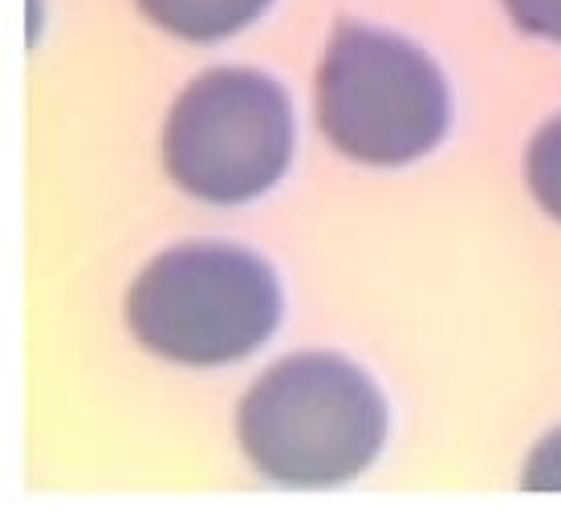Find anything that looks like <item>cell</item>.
Wrapping results in <instances>:
<instances>
[{"label":"cell","instance_id":"obj_3","mask_svg":"<svg viewBox=\"0 0 561 528\" xmlns=\"http://www.w3.org/2000/svg\"><path fill=\"white\" fill-rule=\"evenodd\" d=\"M451 118L444 73L399 33L342 21L318 66V126L346 159L403 168L439 147Z\"/></svg>","mask_w":561,"mask_h":528},{"label":"cell","instance_id":"obj_2","mask_svg":"<svg viewBox=\"0 0 561 528\" xmlns=\"http://www.w3.org/2000/svg\"><path fill=\"white\" fill-rule=\"evenodd\" d=\"M127 321L159 358L228 366L261 349L277 330V273L237 244H180L154 256L130 285Z\"/></svg>","mask_w":561,"mask_h":528},{"label":"cell","instance_id":"obj_1","mask_svg":"<svg viewBox=\"0 0 561 528\" xmlns=\"http://www.w3.org/2000/svg\"><path fill=\"white\" fill-rule=\"evenodd\" d=\"M256 472L280 487L351 484L387 439L379 387L337 354H294L268 366L237 411Z\"/></svg>","mask_w":561,"mask_h":528},{"label":"cell","instance_id":"obj_7","mask_svg":"<svg viewBox=\"0 0 561 528\" xmlns=\"http://www.w3.org/2000/svg\"><path fill=\"white\" fill-rule=\"evenodd\" d=\"M501 4L520 33L561 45V0H501Z\"/></svg>","mask_w":561,"mask_h":528},{"label":"cell","instance_id":"obj_8","mask_svg":"<svg viewBox=\"0 0 561 528\" xmlns=\"http://www.w3.org/2000/svg\"><path fill=\"white\" fill-rule=\"evenodd\" d=\"M520 487H529V492H561V427L549 432L534 447V456L525 463V475H520Z\"/></svg>","mask_w":561,"mask_h":528},{"label":"cell","instance_id":"obj_6","mask_svg":"<svg viewBox=\"0 0 561 528\" xmlns=\"http://www.w3.org/2000/svg\"><path fill=\"white\" fill-rule=\"evenodd\" d=\"M525 183L541 211H549L561 223V114L549 118L534 135L529 151H525Z\"/></svg>","mask_w":561,"mask_h":528},{"label":"cell","instance_id":"obj_5","mask_svg":"<svg viewBox=\"0 0 561 528\" xmlns=\"http://www.w3.org/2000/svg\"><path fill=\"white\" fill-rule=\"evenodd\" d=\"M268 4L273 0H139L142 16H151L163 33L196 45L225 42L249 28Z\"/></svg>","mask_w":561,"mask_h":528},{"label":"cell","instance_id":"obj_4","mask_svg":"<svg viewBox=\"0 0 561 528\" xmlns=\"http://www.w3.org/2000/svg\"><path fill=\"white\" fill-rule=\"evenodd\" d=\"M294 159V106L268 73L220 66L187 85L163 126L175 187L232 208L265 195Z\"/></svg>","mask_w":561,"mask_h":528}]
</instances>
